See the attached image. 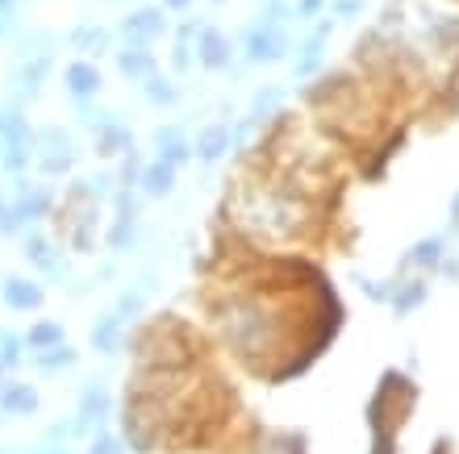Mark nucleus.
I'll return each mask as SVG.
<instances>
[{
    "label": "nucleus",
    "instance_id": "obj_1",
    "mask_svg": "<svg viewBox=\"0 0 459 454\" xmlns=\"http://www.w3.org/2000/svg\"><path fill=\"white\" fill-rule=\"evenodd\" d=\"M247 55H251L255 63H272L284 55V38L276 34V30H251L247 34Z\"/></svg>",
    "mask_w": 459,
    "mask_h": 454
},
{
    "label": "nucleus",
    "instance_id": "obj_2",
    "mask_svg": "<svg viewBox=\"0 0 459 454\" xmlns=\"http://www.w3.org/2000/svg\"><path fill=\"white\" fill-rule=\"evenodd\" d=\"M443 251H447V238H422L405 254V267H422V271H435L443 267Z\"/></svg>",
    "mask_w": 459,
    "mask_h": 454
},
{
    "label": "nucleus",
    "instance_id": "obj_3",
    "mask_svg": "<svg viewBox=\"0 0 459 454\" xmlns=\"http://www.w3.org/2000/svg\"><path fill=\"white\" fill-rule=\"evenodd\" d=\"M426 292H430V287H426V279H401V284L393 287V296H388V300H393L397 317H405V313H413L418 304H422Z\"/></svg>",
    "mask_w": 459,
    "mask_h": 454
},
{
    "label": "nucleus",
    "instance_id": "obj_4",
    "mask_svg": "<svg viewBox=\"0 0 459 454\" xmlns=\"http://www.w3.org/2000/svg\"><path fill=\"white\" fill-rule=\"evenodd\" d=\"M201 63H205V67H226L230 63V38L218 34V30H205V34H201Z\"/></svg>",
    "mask_w": 459,
    "mask_h": 454
},
{
    "label": "nucleus",
    "instance_id": "obj_5",
    "mask_svg": "<svg viewBox=\"0 0 459 454\" xmlns=\"http://www.w3.org/2000/svg\"><path fill=\"white\" fill-rule=\"evenodd\" d=\"M67 84H72V92H97V84H100V75H97V67H88V63H75V67H67Z\"/></svg>",
    "mask_w": 459,
    "mask_h": 454
},
{
    "label": "nucleus",
    "instance_id": "obj_6",
    "mask_svg": "<svg viewBox=\"0 0 459 454\" xmlns=\"http://www.w3.org/2000/svg\"><path fill=\"white\" fill-rule=\"evenodd\" d=\"M126 30L138 38H155L159 30H163V13L155 9H143V13H134V21H126Z\"/></svg>",
    "mask_w": 459,
    "mask_h": 454
},
{
    "label": "nucleus",
    "instance_id": "obj_7",
    "mask_svg": "<svg viewBox=\"0 0 459 454\" xmlns=\"http://www.w3.org/2000/svg\"><path fill=\"white\" fill-rule=\"evenodd\" d=\"M226 146H230V130H226V125H218V130H209L205 138H201V155H205V158H218Z\"/></svg>",
    "mask_w": 459,
    "mask_h": 454
},
{
    "label": "nucleus",
    "instance_id": "obj_8",
    "mask_svg": "<svg viewBox=\"0 0 459 454\" xmlns=\"http://www.w3.org/2000/svg\"><path fill=\"white\" fill-rule=\"evenodd\" d=\"M146 188L151 192H168L171 188V167H155L151 176H146Z\"/></svg>",
    "mask_w": 459,
    "mask_h": 454
},
{
    "label": "nucleus",
    "instance_id": "obj_9",
    "mask_svg": "<svg viewBox=\"0 0 459 454\" xmlns=\"http://www.w3.org/2000/svg\"><path fill=\"white\" fill-rule=\"evenodd\" d=\"M121 72L143 75V72H151V59H146V55H121Z\"/></svg>",
    "mask_w": 459,
    "mask_h": 454
},
{
    "label": "nucleus",
    "instance_id": "obj_10",
    "mask_svg": "<svg viewBox=\"0 0 459 454\" xmlns=\"http://www.w3.org/2000/svg\"><path fill=\"white\" fill-rule=\"evenodd\" d=\"M339 13L351 17V13H359V0H339Z\"/></svg>",
    "mask_w": 459,
    "mask_h": 454
},
{
    "label": "nucleus",
    "instance_id": "obj_11",
    "mask_svg": "<svg viewBox=\"0 0 459 454\" xmlns=\"http://www.w3.org/2000/svg\"><path fill=\"white\" fill-rule=\"evenodd\" d=\"M317 9H322V0H301V13H305V17H309V13H317Z\"/></svg>",
    "mask_w": 459,
    "mask_h": 454
},
{
    "label": "nucleus",
    "instance_id": "obj_12",
    "mask_svg": "<svg viewBox=\"0 0 459 454\" xmlns=\"http://www.w3.org/2000/svg\"><path fill=\"white\" fill-rule=\"evenodd\" d=\"M451 217H455V226H459V192H455V201H451Z\"/></svg>",
    "mask_w": 459,
    "mask_h": 454
},
{
    "label": "nucleus",
    "instance_id": "obj_13",
    "mask_svg": "<svg viewBox=\"0 0 459 454\" xmlns=\"http://www.w3.org/2000/svg\"><path fill=\"white\" fill-rule=\"evenodd\" d=\"M163 4H171V9H184V4H188V0H163Z\"/></svg>",
    "mask_w": 459,
    "mask_h": 454
}]
</instances>
